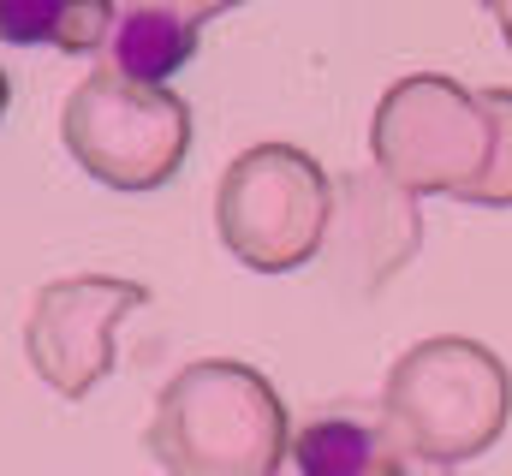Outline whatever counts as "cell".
Masks as SVG:
<instances>
[{"label": "cell", "mask_w": 512, "mask_h": 476, "mask_svg": "<svg viewBox=\"0 0 512 476\" xmlns=\"http://www.w3.org/2000/svg\"><path fill=\"white\" fill-rule=\"evenodd\" d=\"M84 0H0V42L30 48V42H84L72 12Z\"/></svg>", "instance_id": "cell-3"}, {"label": "cell", "mask_w": 512, "mask_h": 476, "mask_svg": "<svg viewBox=\"0 0 512 476\" xmlns=\"http://www.w3.org/2000/svg\"><path fill=\"white\" fill-rule=\"evenodd\" d=\"M108 48H114L126 78L161 84V78H173L191 60V24H179L173 12H131V18H120Z\"/></svg>", "instance_id": "cell-1"}, {"label": "cell", "mask_w": 512, "mask_h": 476, "mask_svg": "<svg viewBox=\"0 0 512 476\" xmlns=\"http://www.w3.org/2000/svg\"><path fill=\"white\" fill-rule=\"evenodd\" d=\"M298 471L304 476H382V447L370 423L322 417L298 435Z\"/></svg>", "instance_id": "cell-2"}]
</instances>
